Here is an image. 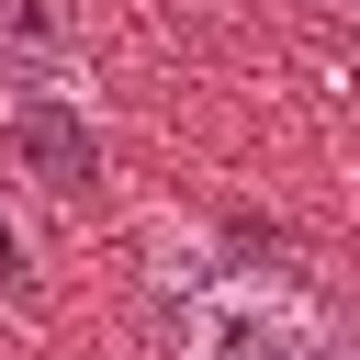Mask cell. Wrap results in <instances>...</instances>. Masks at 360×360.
<instances>
[{"mask_svg": "<svg viewBox=\"0 0 360 360\" xmlns=\"http://www.w3.org/2000/svg\"><path fill=\"white\" fill-rule=\"evenodd\" d=\"M169 360H360V326L281 270H202L169 304Z\"/></svg>", "mask_w": 360, "mask_h": 360, "instance_id": "1", "label": "cell"}, {"mask_svg": "<svg viewBox=\"0 0 360 360\" xmlns=\"http://www.w3.org/2000/svg\"><path fill=\"white\" fill-rule=\"evenodd\" d=\"M0 146L34 169V191H90V169H101L79 90H0Z\"/></svg>", "mask_w": 360, "mask_h": 360, "instance_id": "2", "label": "cell"}, {"mask_svg": "<svg viewBox=\"0 0 360 360\" xmlns=\"http://www.w3.org/2000/svg\"><path fill=\"white\" fill-rule=\"evenodd\" d=\"M90 45L68 0H0V90H79Z\"/></svg>", "mask_w": 360, "mask_h": 360, "instance_id": "3", "label": "cell"}, {"mask_svg": "<svg viewBox=\"0 0 360 360\" xmlns=\"http://www.w3.org/2000/svg\"><path fill=\"white\" fill-rule=\"evenodd\" d=\"M315 11H338V22H360V0H315Z\"/></svg>", "mask_w": 360, "mask_h": 360, "instance_id": "4", "label": "cell"}]
</instances>
